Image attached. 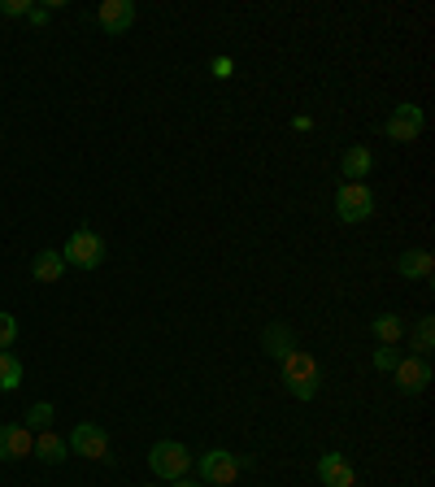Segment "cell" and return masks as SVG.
<instances>
[{
    "label": "cell",
    "mask_w": 435,
    "mask_h": 487,
    "mask_svg": "<svg viewBox=\"0 0 435 487\" xmlns=\"http://www.w3.org/2000/svg\"><path fill=\"white\" fill-rule=\"evenodd\" d=\"M279 365H283V383H288V391H292L297 400H314V396H318V388H322V370H318L314 353L292 348Z\"/></svg>",
    "instance_id": "cell-1"
},
{
    "label": "cell",
    "mask_w": 435,
    "mask_h": 487,
    "mask_svg": "<svg viewBox=\"0 0 435 487\" xmlns=\"http://www.w3.org/2000/svg\"><path fill=\"white\" fill-rule=\"evenodd\" d=\"M197 466V457L188 453V444H179V440H157L153 449H148V470L157 474V479H188V470Z\"/></svg>",
    "instance_id": "cell-2"
},
{
    "label": "cell",
    "mask_w": 435,
    "mask_h": 487,
    "mask_svg": "<svg viewBox=\"0 0 435 487\" xmlns=\"http://www.w3.org/2000/svg\"><path fill=\"white\" fill-rule=\"evenodd\" d=\"M370 214H374V188L370 183H339L335 188V218L339 223L357 227V223H366Z\"/></svg>",
    "instance_id": "cell-3"
},
{
    "label": "cell",
    "mask_w": 435,
    "mask_h": 487,
    "mask_svg": "<svg viewBox=\"0 0 435 487\" xmlns=\"http://www.w3.org/2000/svg\"><path fill=\"white\" fill-rule=\"evenodd\" d=\"M62 261L74 265V270H96V265L105 261V239L96 235V231L79 227L66 244H62Z\"/></svg>",
    "instance_id": "cell-4"
},
{
    "label": "cell",
    "mask_w": 435,
    "mask_h": 487,
    "mask_svg": "<svg viewBox=\"0 0 435 487\" xmlns=\"http://www.w3.org/2000/svg\"><path fill=\"white\" fill-rule=\"evenodd\" d=\"M70 453L88 457V461H109V431L96 423H79L70 431Z\"/></svg>",
    "instance_id": "cell-5"
},
{
    "label": "cell",
    "mask_w": 435,
    "mask_h": 487,
    "mask_svg": "<svg viewBox=\"0 0 435 487\" xmlns=\"http://www.w3.org/2000/svg\"><path fill=\"white\" fill-rule=\"evenodd\" d=\"M422 127H427V113H422L418 105H397L392 118H388V127H383V135H388L392 144H414V139L422 135Z\"/></svg>",
    "instance_id": "cell-6"
},
{
    "label": "cell",
    "mask_w": 435,
    "mask_h": 487,
    "mask_svg": "<svg viewBox=\"0 0 435 487\" xmlns=\"http://www.w3.org/2000/svg\"><path fill=\"white\" fill-rule=\"evenodd\" d=\"M244 466H239V457L227 453V449H209V453H201V479L213 487H227L235 483V474H239Z\"/></svg>",
    "instance_id": "cell-7"
},
{
    "label": "cell",
    "mask_w": 435,
    "mask_h": 487,
    "mask_svg": "<svg viewBox=\"0 0 435 487\" xmlns=\"http://www.w3.org/2000/svg\"><path fill=\"white\" fill-rule=\"evenodd\" d=\"M135 13H139V9H135L131 0H101V4H96V27L109 35H127L135 22Z\"/></svg>",
    "instance_id": "cell-8"
},
{
    "label": "cell",
    "mask_w": 435,
    "mask_h": 487,
    "mask_svg": "<svg viewBox=\"0 0 435 487\" xmlns=\"http://www.w3.org/2000/svg\"><path fill=\"white\" fill-rule=\"evenodd\" d=\"M392 374H397V388H401L405 396H418V391H427V383H431V361L427 357H401Z\"/></svg>",
    "instance_id": "cell-9"
},
{
    "label": "cell",
    "mask_w": 435,
    "mask_h": 487,
    "mask_svg": "<svg viewBox=\"0 0 435 487\" xmlns=\"http://www.w3.org/2000/svg\"><path fill=\"white\" fill-rule=\"evenodd\" d=\"M31 449H35V431H27L22 423H4V426H0V461L31 457Z\"/></svg>",
    "instance_id": "cell-10"
},
{
    "label": "cell",
    "mask_w": 435,
    "mask_h": 487,
    "mask_svg": "<svg viewBox=\"0 0 435 487\" xmlns=\"http://www.w3.org/2000/svg\"><path fill=\"white\" fill-rule=\"evenodd\" d=\"M339 174H344V183H366V174H374V153H370L366 144L344 148V157H339Z\"/></svg>",
    "instance_id": "cell-11"
},
{
    "label": "cell",
    "mask_w": 435,
    "mask_h": 487,
    "mask_svg": "<svg viewBox=\"0 0 435 487\" xmlns=\"http://www.w3.org/2000/svg\"><path fill=\"white\" fill-rule=\"evenodd\" d=\"M318 479L327 487H353L357 483V474H353V466H348V457L344 453H322L318 457Z\"/></svg>",
    "instance_id": "cell-12"
},
{
    "label": "cell",
    "mask_w": 435,
    "mask_h": 487,
    "mask_svg": "<svg viewBox=\"0 0 435 487\" xmlns=\"http://www.w3.org/2000/svg\"><path fill=\"white\" fill-rule=\"evenodd\" d=\"M397 274L401 279H418V283H427L435 274V257L427 248H405L401 257H397Z\"/></svg>",
    "instance_id": "cell-13"
},
{
    "label": "cell",
    "mask_w": 435,
    "mask_h": 487,
    "mask_svg": "<svg viewBox=\"0 0 435 487\" xmlns=\"http://www.w3.org/2000/svg\"><path fill=\"white\" fill-rule=\"evenodd\" d=\"M262 348H266L274 361H283L292 348H301V344H297V335H292V326L288 323H270L266 331H262Z\"/></svg>",
    "instance_id": "cell-14"
},
{
    "label": "cell",
    "mask_w": 435,
    "mask_h": 487,
    "mask_svg": "<svg viewBox=\"0 0 435 487\" xmlns=\"http://www.w3.org/2000/svg\"><path fill=\"white\" fill-rule=\"evenodd\" d=\"M66 274V261H62V248H39L31 261V279L35 283H57Z\"/></svg>",
    "instance_id": "cell-15"
},
{
    "label": "cell",
    "mask_w": 435,
    "mask_h": 487,
    "mask_svg": "<svg viewBox=\"0 0 435 487\" xmlns=\"http://www.w3.org/2000/svg\"><path fill=\"white\" fill-rule=\"evenodd\" d=\"M31 457H39L44 466H62L70 457V444L62 440V435H53V431H44V435H35V449Z\"/></svg>",
    "instance_id": "cell-16"
},
{
    "label": "cell",
    "mask_w": 435,
    "mask_h": 487,
    "mask_svg": "<svg viewBox=\"0 0 435 487\" xmlns=\"http://www.w3.org/2000/svg\"><path fill=\"white\" fill-rule=\"evenodd\" d=\"M370 331H374V340H379V344L397 348V344L405 340V318H401V314H374Z\"/></svg>",
    "instance_id": "cell-17"
},
{
    "label": "cell",
    "mask_w": 435,
    "mask_h": 487,
    "mask_svg": "<svg viewBox=\"0 0 435 487\" xmlns=\"http://www.w3.org/2000/svg\"><path fill=\"white\" fill-rule=\"evenodd\" d=\"M22 379H27V365L18 353H9V348H0V391H18L22 388Z\"/></svg>",
    "instance_id": "cell-18"
},
{
    "label": "cell",
    "mask_w": 435,
    "mask_h": 487,
    "mask_svg": "<svg viewBox=\"0 0 435 487\" xmlns=\"http://www.w3.org/2000/svg\"><path fill=\"white\" fill-rule=\"evenodd\" d=\"M409 348H414V357H431V348H435V318L431 314H422V318L414 323V331H409Z\"/></svg>",
    "instance_id": "cell-19"
},
{
    "label": "cell",
    "mask_w": 435,
    "mask_h": 487,
    "mask_svg": "<svg viewBox=\"0 0 435 487\" xmlns=\"http://www.w3.org/2000/svg\"><path fill=\"white\" fill-rule=\"evenodd\" d=\"M53 414H57V409H53V405H48V400H39V405H31V409H27V431H48V423H53Z\"/></svg>",
    "instance_id": "cell-20"
},
{
    "label": "cell",
    "mask_w": 435,
    "mask_h": 487,
    "mask_svg": "<svg viewBox=\"0 0 435 487\" xmlns=\"http://www.w3.org/2000/svg\"><path fill=\"white\" fill-rule=\"evenodd\" d=\"M397 361H401V348H388V344H383V348H374V370H388V374H392V370H397Z\"/></svg>",
    "instance_id": "cell-21"
},
{
    "label": "cell",
    "mask_w": 435,
    "mask_h": 487,
    "mask_svg": "<svg viewBox=\"0 0 435 487\" xmlns=\"http://www.w3.org/2000/svg\"><path fill=\"white\" fill-rule=\"evenodd\" d=\"M18 340V318L13 314H0V348H9Z\"/></svg>",
    "instance_id": "cell-22"
},
{
    "label": "cell",
    "mask_w": 435,
    "mask_h": 487,
    "mask_svg": "<svg viewBox=\"0 0 435 487\" xmlns=\"http://www.w3.org/2000/svg\"><path fill=\"white\" fill-rule=\"evenodd\" d=\"M0 13H9V18H27V13H31V0H0Z\"/></svg>",
    "instance_id": "cell-23"
},
{
    "label": "cell",
    "mask_w": 435,
    "mask_h": 487,
    "mask_svg": "<svg viewBox=\"0 0 435 487\" xmlns=\"http://www.w3.org/2000/svg\"><path fill=\"white\" fill-rule=\"evenodd\" d=\"M209 74H213V79H231V74H235V62H231V57H213Z\"/></svg>",
    "instance_id": "cell-24"
},
{
    "label": "cell",
    "mask_w": 435,
    "mask_h": 487,
    "mask_svg": "<svg viewBox=\"0 0 435 487\" xmlns=\"http://www.w3.org/2000/svg\"><path fill=\"white\" fill-rule=\"evenodd\" d=\"M48 18H53V9H48V4H31V13H27V22H31V27H48Z\"/></svg>",
    "instance_id": "cell-25"
},
{
    "label": "cell",
    "mask_w": 435,
    "mask_h": 487,
    "mask_svg": "<svg viewBox=\"0 0 435 487\" xmlns=\"http://www.w3.org/2000/svg\"><path fill=\"white\" fill-rule=\"evenodd\" d=\"M292 130H314V118H309V113H297V118H292Z\"/></svg>",
    "instance_id": "cell-26"
},
{
    "label": "cell",
    "mask_w": 435,
    "mask_h": 487,
    "mask_svg": "<svg viewBox=\"0 0 435 487\" xmlns=\"http://www.w3.org/2000/svg\"><path fill=\"white\" fill-rule=\"evenodd\" d=\"M170 487H201V483H197V479H174Z\"/></svg>",
    "instance_id": "cell-27"
},
{
    "label": "cell",
    "mask_w": 435,
    "mask_h": 487,
    "mask_svg": "<svg viewBox=\"0 0 435 487\" xmlns=\"http://www.w3.org/2000/svg\"><path fill=\"white\" fill-rule=\"evenodd\" d=\"M353 487H357V483H353Z\"/></svg>",
    "instance_id": "cell-28"
}]
</instances>
